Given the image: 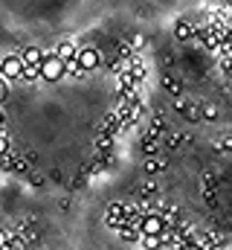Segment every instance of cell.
Instances as JSON below:
<instances>
[{"label": "cell", "instance_id": "cell-5", "mask_svg": "<svg viewBox=\"0 0 232 250\" xmlns=\"http://www.w3.org/2000/svg\"><path fill=\"white\" fill-rule=\"evenodd\" d=\"M166 233V221L160 212H148L142 218V236H163Z\"/></svg>", "mask_w": 232, "mask_h": 250}, {"label": "cell", "instance_id": "cell-18", "mask_svg": "<svg viewBox=\"0 0 232 250\" xmlns=\"http://www.w3.org/2000/svg\"><path fill=\"white\" fill-rule=\"evenodd\" d=\"M163 90H169L174 96H180V90H183V84L174 79V76H163Z\"/></svg>", "mask_w": 232, "mask_h": 250}, {"label": "cell", "instance_id": "cell-14", "mask_svg": "<svg viewBox=\"0 0 232 250\" xmlns=\"http://www.w3.org/2000/svg\"><path fill=\"white\" fill-rule=\"evenodd\" d=\"M142 151H145V157H157V154H160V143L145 134V137H142Z\"/></svg>", "mask_w": 232, "mask_h": 250}, {"label": "cell", "instance_id": "cell-12", "mask_svg": "<svg viewBox=\"0 0 232 250\" xmlns=\"http://www.w3.org/2000/svg\"><path fill=\"white\" fill-rule=\"evenodd\" d=\"M169 163L163 157H145V175H160Z\"/></svg>", "mask_w": 232, "mask_h": 250}, {"label": "cell", "instance_id": "cell-17", "mask_svg": "<svg viewBox=\"0 0 232 250\" xmlns=\"http://www.w3.org/2000/svg\"><path fill=\"white\" fill-rule=\"evenodd\" d=\"M116 236H119V239H122V242H131V245H134V242H139V239H142V233H136V230H134V227H122V230H119V233H116Z\"/></svg>", "mask_w": 232, "mask_h": 250}, {"label": "cell", "instance_id": "cell-22", "mask_svg": "<svg viewBox=\"0 0 232 250\" xmlns=\"http://www.w3.org/2000/svg\"><path fill=\"white\" fill-rule=\"evenodd\" d=\"M26 178H29V181H32V184H35V187H41V184H44V178H41V175H38V172H29V175H26Z\"/></svg>", "mask_w": 232, "mask_h": 250}, {"label": "cell", "instance_id": "cell-9", "mask_svg": "<svg viewBox=\"0 0 232 250\" xmlns=\"http://www.w3.org/2000/svg\"><path fill=\"white\" fill-rule=\"evenodd\" d=\"M116 93H136V82H134L131 73L116 76Z\"/></svg>", "mask_w": 232, "mask_h": 250}, {"label": "cell", "instance_id": "cell-23", "mask_svg": "<svg viewBox=\"0 0 232 250\" xmlns=\"http://www.w3.org/2000/svg\"><path fill=\"white\" fill-rule=\"evenodd\" d=\"M6 93H9V84H6V82H0V105L6 102Z\"/></svg>", "mask_w": 232, "mask_h": 250}, {"label": "cell", "instance_id": "cell-13", "mask_svg": "<svg viewBox=\"0 0 232 250\" xmlns=\"http://www.w3.org/2000/svg\"><path fill=\"white\" fill-rule=\"evenodd\" d=\"M111 148H114V137L99 131V137H96V151H99V154H108Z\"/></svg>", "mask_w": 232, "mask_h": 250}, {"label": "cell", "instance_id": "cell-15", "mask_svg": "<svg viewBox=\"0 0 232 250\" xmlns=\"http://www.w3.org/2000/svg\"><path fill=\"white\" fill-rule=\"evenodd\" d=\"M64 76H73V79H81V76H84V70H81L78 59H70V62H64Z\"/></svg>", "mask_w": 232, "mask_h": 250}, {"label": "cell", "instance_id": "cell-16", "mask_svg": "<svg viewBox=\"0 0 232 250\" xmlns=\"http://www.w3.org/2000/svg\"><path fill=\"white\" fill-rule=\"evenodd\" d=\"M139 248L142 250H160L163 248V239L160 236H142L139 239Z\"/></svg>", "mask_w": 232, "mask_h": 250}, {"label": "cell", "instance_id": "cell-29", "mask_svg": "<svg viewBox=\"0 0 232 250\" xmlns=\"http://www.w3.org/2000/svg\"><path fill=\"white\" fill-rule=\"evenodd\" d=\"M0 76H3V73H0Z\"/></svg>", "mask_w": 232, "mask_h": 250}, {"label": "cell", "instance_id": "cell-10", "mask_svg": "<svg viewBox=\"0 0 232 250\" xmlns=\"http://www.w3.org/2000/svg\"><path fill=\"white\" fill-rule=\"evenodd\" d=\"M174 38H177V41H189V38H194V26H192L189 21H177V23H174Z\"/></svg>", "mask_w": 232, "mask_h": 250}, {"label": "cell", "instance_id": "cell-11", "mask_svg": "<svg viewBox=\"0 0 232 250\" xmlns=\"http://www.w3.org/2000/svg\"><path fill=\"white\" fill-rule=\"evenodd\" d=\"M145 73H148V70H145L142 59L134 53V59H131V76H134V82H136V84H139V82H145Z\"/></svg>", "mask_w": 232, "mask_h": 250}, {"label": "cell", "instance_id": "cell-8", "mask_svg": "<svg viewBox=\"0 0 232 250\" xmlns=\"http://www.w3.org/2000/svg\"><path fill=\"white\" fill-rule=\"evenodd\" d=\"M53 53H56L58 62H70V59H76V56H78V53H76V44H73V41H61V44H58Z\"/></svg>", "mask_w": 232, "mask_h": 250}, {"label": "cell", "instance_id": "cell-6", "mask_svg": "<svg viewBox=\"0 0 232 250\" xmlns=\"http://www.w3.org/2000/svg\"><path fill=\"white\" fill-rule=\"evenodd\" d=\"M78 64H81V70L84 73H90V70H96V67H102V62H105V56L99 53V50H93V47H87V50H81L78 56Z\"/></svg>", "mask_w": 232, "mask_h": 250}, {"label": "cell", "instance_id": "cell-26", "mask_svg": "<svg viewBox=\"0 0 232 250\" xmlns=\"http://www.w3.org/2000/svg\"><path fill=\"white\" fill-rule=\"evenodd\" d=\"M3 123H6V114L0 111V131H3Z\"/></svg>", "mask_w": 232, "mask_h": 250}, {"label": "cell", "instance_id": "cell-1", "mask_svg": "<svg viewBox=\"0 0 232 250\" xmlns=\"http://www.w3.org/2000/svg\"><path fill=\"white\" fill-rule=\"evenodd\" d=\"M0 82H20V76H23V62H20V56H6V59H0Z\"/></svg>", "mask_w": 232, "mask_h": 250}, {"label": "cell", "instance_id": "cell-3", "mask_svg": "<svg viewBox=\"0 0 232 250\" xmlns=\"http://www.w3.org/2000/svg\"><path fill=\"white\" fill-rule=\"evenodd\" d=\"M105 224H108L111 230H116V233L128 224V207H125L122 201H114V204L108 207V212H105Z\"/></svg>", "mask_w": 232, "mask_h": 250}, {"label": "cell", "instance_id": "cell-4", "mask_svg": "<svg viewBox=\"0 0 232 250\" xmlns=\"http://www.w3.org/2000/svg\"><path fill=\"white\" fill-rule=\"evenodd\" d=\"M174 111H180L189 123L203 120V105H197V102H192V99H177V102H174Z\"/></svg>", "mask_w": 232, "mask_h": 250}, {"label": "cell", "instance_id": "cell-25", "mask_svg": "<svg viewBox=\"0 0 232 250\" xmlns=\"http://www.w3.org/2000/svg\"><path fill=\"white\" fill-rule=\"evenodd\" d=\"M0 248H6V230H0Z\"/></svg>", "mask_w": 232, "mask_h": 250}, {"label": "cell", "instance_id": "cell-20", "mask_svg": "<svg viewBox=\"0 0 232 250\" xmlns=\"http://www.w3.org/2000/svg\"><path fill=\"white\" fill-rule=\"evenodd\" d=\"M203 120H218V105L203 102Z\"/></svg>", "mask_w": 232, "mask_h": 250}, {"label": "cell", "instance_id": "cell-7", "mask_svg": "<svg viewBox=\"0 0 232 250\" xmlns=\"http://www.w3.org/2000/svg\"><path fill=\"white\" fill-rule=\"evenodd\" d=\"M20 62H23V67H41V62H44V53H41L38 47H26V50L20 53Z\"/></svg>", "mask_w": 232, "mask_h": 250}, {"label": "cell", "instance_id": "cell-21", "mask_svg": "<svg viewBox=\"0 0 232 250\" xmlns=\"http://www.w3.org/2000/svg\"><path fill=\"white\" fill-rule=\"evenodd\" d=\"M6 154H12V143H9L6 131H0V157H6Z\"/></svg>", "mask_w": 232, "mask_h": 250}, {"label": "cell", "instance_id": "cell-19", "mask_svg": "<svg viewBox=\"0 0 232 250\" xmlns=\"http://www.w3.org/2000/svg\"><path fill=\"white\" fill-rule=\"evenodd\" d=\"M145 44H148V38H145V35H139V32H134V35H131V41H128V47H131V50H142Z\"/></svg>", "mask_w": 232, "mask_h": 250}, {"label": "cell", "instance_id": "cell-28", "mask_svg": "<svg viewBox=\"0 0 232 250\" xmlns=\"http://www.w3.org/2000/svg\"><path fill=\"white\" fill-rule=\"evenodd\" d=\"M230 79H232V73H230Z\"/></svg>", "mask_w": 232, "mask_h": 250}, {"label": "cell", "instance_id": "cell-24", "mask_svg": "<svg viewBox=\"0 0 232 250\" xmlns=\"http://www.w3.org/2000/svg\"><path fill=\"white\" fill-rule=\"evenodd\" d=\"M177 250H203V248H200V245H180Z\"/></svg>", "mask_w": 232, "mask_h": 250}, {"label": "cell", "instance_id": "cell-2", "mask_svg": "<svg viewBox=\"0 0 232 250\" xmlns=\"http://www.w3.org/2000/svg\"><path fill=\"white\" fill-rule=\"evenodd\" d=\"M64 79V62H58L56 53H44L41 62V82H58Z\"/></svg>", "mask_w": 232, "mask_h": 250}, {"label": "cell", "instance_id": "cell-27", "mask_svg": "<svg viewBox=\"0 0 232 250\" xmlns=\"http://www.w3.org/2000/svg\"><path fill=\"white\" fill-rule=\"evenodd\" d=\"M0 250H15V248H9V245H6V248H0Z\"/></svg>", "mask_w": 232, "mask_h": 250}]
</instances>
